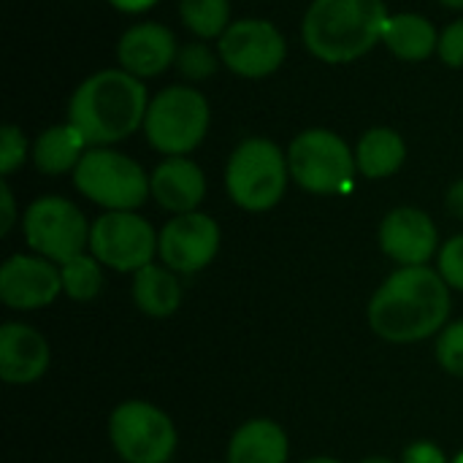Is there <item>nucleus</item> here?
I'll return each instance as SVG.
<instances>
[{
  "label": "nucleus",
  "instance_id": "34",
  "mask_svg": "<svg viewBox=\"0 0 463 463\" xmlns=\"http://www.w3.org/2000/svg\"><path fill=\"white\" fill-rule=\"evenodd\" d=\"M304 463H342V461H336V458H328V456H317V458H309V461H304Z\"/></svg>",
  "mask_w": 463,
  "mask_h": 463
},
{
  "label": "nucleus",
  "instance_id": "7",
  "mask_svg": "<svg viewBox=\"0 0 463 463\" xmlns=\"http://www.w3.org/2000/svg\"><path fill=\"white\" fill-rule=\"evenodd\" d=\"M290 179L312 195H336L350 190L358 171L355 152L342 136L326 128L298 133L288 146Z\"/></svg>",
  "mask_w": 463,
  "mask_h": 463
},
{
  "label": "nucleus",
  "instance_id": "19",
  "mask_svg": "<svg viewBox=\"0 0 463 463\" xmlns=\"http://www.w3.org/2000/svg\"><path fill=\"white\" fill-rule=\"evenodd\" d=\"M87 149H90L87 138L71 122H65V125H52L49 130H43L35 138L30 152H33V163L41 174L60 176L68 171L73 174Z\"/></svg>",
  "mask_w": 463,
  "mask_h": 463
},
{
  "label": "nucleus",
  "instance_id": "9",
  "mask_svg": "<svg viewBox=\"0 0 463 463\" xmlns=\"http://www.w3.org/2000/svg\"><path fill=\"white\" fill-rule=\"evenodd\" d=\"M90 231L92 225H87L81 209L60 195H43L33 201L22 217L27 247L57 266L68 263L90 247Z\"/></svg>",
  "mask_w": 463,
  "mask_h": 463
},
{
  "label": "nucleus",
  "instance_id": "35",
  "mask_svg": "<svg viewBox=\"0 0 463 463\" xmlns=\"http://www.w3.org/2000/svg\"><path fill=\"white\" fill-rule=\"evenodd\" d=\"M445 8H463V0H439Z\"/></svg>",
  "mask_w": 463,
  "mask_h": 463
},
{
  "label": "nucleus",
  "instance_id": "16",
  "mask_svg": "<svg viewBox=\"0 0 463 463\" xmlns=\"http://www.w3.org/2000/svg\"><path fill=\"white\" fill-rule=\"evenodd\" d=\"M49 342L24 323L0 326V377L8 385H33L49 369Z\"/></svg>",
  "mask_w": 463,
  "mask_h": 463
},
{
  "label": "nucleus",
  "instance_id": "37",
  "mask_svg": "<svg viewBox=\"0 0 463 463\" xmlns=\"http://www.w3.org/2000/svg\"><path fill=\"white\" fill-rule=\"evenodd\" d=\"M453 463H463V453H458V456H456V461Z\"/></svg>",
  "mask_w": 463,
  "mask_h": 463
},
{
  "label": "nucleus",
  "instance_id": "28",
  "mask_svg": "<svg viewBox=\"0 0 463 463\" xmlns=\"http://www.w3.org/2000/svg\"><path fill=\"white\" fill-rule=\"evenodd\" d=\"M27 157V138L16 125H3L0 130V174H14Z\"/></svg>",
  "mask_w": 463,
  "mask_h": 463
},
{
  "label": "nucleus",
  "instance_id": "21",
  "mask_svg": "<svg viewBox=\"0 0 463 463\" xmlns=\"http://www.w3.org/2000/svg\"><path fill=\"white\" fill-rule=\"evenodd\" d=\"M133 304L146 317H171L182 304V282L168 266H144L133 274Z\"/></svg>",
  "mask_w": 463,
  "mask_h": 463
},
{
  "label": "nucleus",
  "instance_id": "29",
  "mask_svg": "<svg viewBox=\"0 0 463 463\" xmlns=\"http://www.w3.org/2000/svg\"><path fill=\"white\" fill-rule=\"evenodd\" d=\"M437 54L442 57L445 65H450V68H463V19L450 22V24L439 33Z\"/></svg>",
  "mask_w": 463,
  "mask_h": 463
},
{
  "label": "nucleus",
  "instance_id": "30",
  "mask_svg": "<svg viewBox=\"0 0 463 463\" xmlns=\"http://www.w3.org/2000/svg\"><path fill=\"white\" fill-rule=\"evenodd\" d=\"M402 463H448L442 448H437L434 442L429 439H420V442H412L407 450H404V458Z\"/></svg>",
  "mask_w": 463,
  "mask_h": 463
},
{
  "label": "nucleus",
  "instance_id": "17",
  "mask_svg": "<svg viewBox=\"0 0 463 463\" xmlns=\"http://www.w3.org/2000/svg\"><path fill=\"white\" fill-rule=\"evenodd\" d=\"M152 198L174 214L198 212L203 195H206V176L198 163L187 157H168L163 160L152 176Z\"/></svg>",
  "mask_w": 463,
  "mask_h": 463
},
{
  "label": "nucleus",
  "instance_id": "8",
  "mask_svg": "<svg viewBox=\"0 0 463 463\" xmlns=\"http://www.w3.org/2000/svg\"><path fill=\"white\" fill-rule=\"evenodd\" d=\"M109 439L125 463H168L176 453V426L155 404L130 399L109 418Z\"/></svg>",
  "mask_w": 463,
  "mask_h": 463
},
{
  "label": "nucleus",
  "instance_id": "14",
  "mask_svg": "<svg viewBox=\"0 0 463 463\" xmlns=\"http://www.w3.org/2000/svg\"><path fill=\"white\" fill-rule=\"evenodd\" d=\"M380 250L404 266H429L439 255V233L434 220L415 206H399L380 222Z\"/></svg>",
  "mask_w": 463,
  "mask_h": 463
},
{
  "label": "nucleus",
  "instance_id": "15",
  "mask_svg": "<svg viewBox=\"0 0 463 463\" xmlns=\"http://www.w3.org/2000/svg\"><path fill=\"white\" fill-rule=\"evenodd\" d=\"M176 35L160 22H138L128 27L117 43L119 68L133 73L136 79L160 76L176 62Z\"/></svg>",
  "mask_w": 463,
  "mask_h": 463
},
{
  "label": "nucleus",
  "instance_id": "2",
  "mask_svg": "<svg viewBox=\"0 0 463 463\" xmlns=\"http://www.w3.org/2000/svg\"><path fill=\"white\" fill-rule=\"evenodd\" d=\"M149 95L141 79L122 68L87 76L71 95L68 122L90 146H111L144 128Z\"/></svg>",
  "mask_w": 463,
  "mask_h": 463
},
{
  "label": "nucleus",
  "instance_id": "13",
  "mask_svg": "<svg viewBox=\"0 0 463 463\" xmlns=\"http://www.w3.org/2000/svg\"><path fill=\"white\" fill-rule=\"evenodd\" d=\"M60 293V266L41 255H11L0 266V301L8 309H43Z\"/></svg>",
  "mask_w": 463,
  "mask_h": 463
},
{
  "label": "nucleus",
  "instance_id": "3",
  "mask_svg": "<svg viewBox=\"0 0 463 463\" xmlns=\"http://www.w3.org/2000/svg\"><path fill=\"white\" fill-rule=\"evenodd\" d=\"M388 16L383 0H312L301 35L317 60L353 62L383 41Z\"/></svg>",
  "mask_w": 463,
  "mask_h": 463
},
{
  "label": "nucleus",
  "instance_id": "18",
  "mask_svg": "<svg viewBox=\"0 0 463 463\" xmlns=\"http://www.w3.org/2000/svg\"><path fill=\"white\" fill-rule=\"evenodd\" d=\"M288 434L269 418L239 426L228 442V463H288Z\"/></svg>",
  "mask_w": 463,
  "mask_h": 463
},
{
  "label": "nucleus",
  "instance_id": "4",
  "mask_svg": "<svg viewBox=\"0 0 463 463\" xmlns=\"http://www.w3.org/2000/svg\"><path fill=\"white\" fill-rule=\"evenodd\" d=\"M288 155L269 138H244L225 165V190L244 212L274 209L288 190Z\"/></svg>",
  "mask_w": 463,
  "mask_h": 463
},
{
  "label": "nucleus",
  "instance_id": "31",
  "mask_svg": "<svg viewBox=\"0 0 463 463\" xmlns=\"http://www.w3.org/2000/svg\"><path fill=\"white\" fill-rule=\"evenodd\" d=\"M16 222V203L8 182H0V236H8Z\"/></svg>",
  "mask_w": 463,
  "mask_h": 463
},
{
  "label": "nucleus",
  "instance_id": "20",
  "mask_svg": "<svg viewBox=\"0 0 463 463\" xmlns=\"http://www.w3.org/2000/svg\"><path fill=\"white\" fill-rule=\"evenodd\" d=\"M383 43L404 62H423L439 46V33L431 19L420 14H391L385 22Z\"/></svg>",
  "mask_w": 463,
  "mask_h": 463
},
{
  "label": "nucleus",
  "instance_id": "12",
  "mask_svg": "<svg viewBox=\"0 0 463 463\" xmlns=\"http://www.w3.org/2000/svg\"><path fill=\"white\" fill-rule=\"evenodd\" d=\"M220 225L203 212L174 214L157 233V255L174 274H198L220 252Z\"/></svg>",
  "mask_w": 463,
  "mask_h": 463
},
{
  "label": "nucleus",
  "instance_id": "25",
  "mask_svg": "<svg viewBox=\"0 0 463 463\" xmlns=\"http://www.w3.org/2000/svg\"><path fill=\"white\" fill-rule=\"evenodd\" d=\"M217 57L203 41H190L179 49L176 54V68L184 79L190 81H201V79H209L214 71H217Z\"/></svg>",
  "mask_w": 463,
  "mask_h": 463
},
{
  "label": "nucleus",
  "instance_id": "11",
  "mask_svg": "<svg viewBox=\"0 0 463 463\" xmlns=\"http://www.w3.org/2000/svg\"><path fill=\"white\" fill-rule=\"evenodd\" d=\"M220 62L244 79H263L274 73L288 54L285 35L269 19H236L217 38Z\"/></svg>",
  "mask_w": 463,
  "mask_h": 463
},
{
  "label": "nucleus",
  "instance_id": "22",
  "mask_svg": "<svg viewBox=\"0 0 463 463\" xmlns=\"http://www.w3.org/2000/svg\"><path fill=\"white\" fill-rule=\"evenodd\" d=\"M407 160L404 138L391 128H372L361 136L355 146V165L358 174L366 179H385L393 176Z\"/></svg>",
  "mask_w": 463,
  "mask_h": 463
},
{
  "label": "nucleus",
  "instance_id": "26",
  "mask_svg": "<svg viewBox=\"0 0 463 463\" xmlns=\"http://www.w3.org/2000/svg\"><path fill=\"white\" fill-rule=\"evenodd\" d=\"M437 361L439 366L463 380V320L445 326L437 336Z\"/></svg>",
  "mask_w": 463,
  "mask_h": 463
},
{
  "label": "nucleus",
  "instance_id": "5",
  "mask_svg": "<svg viewBox=\"0 0 463 463\" xmlns=\"http://www.w3.org/2000/svg\"><path fill=\"white\" fill-rule=\"evenodd\" d=\"M76 190L106 212H136L152 195L146 171L109 146H90L73 171Z\"/></svg>",
  "mask_w": 463,
  "mask_h": 463
},
{
  "label": "nucleus",
  "instance_id": "33",
  "mask_svg": "<svg viewBox=\"0 0 463 463\" xmlns=\"http://www.w3.org/2000/svg\"><path fill=\"white\" fill-rule=\"evenodd\" d=\"M109 3L125 14H141V11H149L152 5H157V0H109Z\"/></svg>",
  "mask_w": 463,
  "mask_h": 463
},
{
  "label": "nucleus",
  "instance_id": "23",
  "mask_svg": "<svg viewBox=\"0 0 463 463\" xmlns=\"http://www.w3.org/2000/svg\"><path fill=\"white\" fill-rule=\"evenodd\" d=\"M60 279H62V293L71 301H92L103 290V263L95 255H76L68 263L60 266Z\"/></svg>",
  "mask_w": 463,
  "mask_h": 463
},
{
  "label": "nucleus",
  "instance_id": "27",
  "mask_svg": "<svg viewBox=\"0 0 463 463\" xmlns=\"http://www.w3.org/2000/svg\"><path fill=\"white\" fill-rule=\"evenodd\" d=\"M437 271L442 274V279L448 282L450 290L463 293V233L448 239V241L439 247Z\"/></svg>",
  "mask_w": 463,
  "mask_h": 463
},
{
  "label": "nucleus",
  "instance_id": "36",
  "mask_svg": "<svg viewBox=\"0 0 463 463\" xmlns=\"http://www.w3.org/2000/svg\"><path fill=\"white\" fill-rule=\"evenodd\" d=\"M361 463H396V461H391V458H383V456H374V458H364Z\"/></svg>",
  "mask_w": 463,
  "mask_h": 463
},
{
  "label": "nucleus",
  "instance_id": "10",
  "mask_svg": "<svg viewBox=\"0 0 463 463\" xmlns=\"http://www.w3.org/2000/svg\"><path fill=\"white\" fill-rule=\"evenodd\" d=\"M90 255L106 269L119 274H136L157 255V233L136 212H106L92 222Z\"/></svg>",
  "mask_w": 463,
  "mask_h": 463
},
{
  "label": "nucleus",
  "instance_id": "32",
  "mask_svg": "<svg viewBox=\"0 0 463 463\" xmlns=\"http://www.w3.org/2000/svg\"><path fill=\"white\" fill-rule=\"evenodd\" d=\"M445 206L453 217L463 220V179H458L456 184H450L448 195H445Z\"/></svg>",
  "mask_w": 463,
  "mask_h": 463
},
{
  "label": "nucleus",
  "instance_id": "6",
  "mask_svg": "<svg viewBox=\"0 0 463 463\" xmlns=\"http://www.w3.org/2000/svg\"><path fill=\"white\" fill-rule=\"evenodd\" d=\"M209 119V100L195 87L174 84L149 100L144 133L157 152L168 157H187L203 141Z\"/></svg>",
  "mask_w": 463,
  "mask_h": 463
},
{
  "label": "nucleus",
  "instance_id": "1",
  "mask_svg": "<svg viewBox=\"0 0 463 463\" xmlns=\"http://www.w3.org/2000/svg\"><path fill=\"white\" fill-rule=\"evenodd\" d=\"M369 328L391 345H412L439 334L450 315V288L431 266L393 271L369 301Z\"/></svg>",
  "mask_w": 463,
  "mask_h": 463
},
{
  "label": "nucleus",
  "instance_id": "24",
  "mask_svg": "<svg viewBox=\"0 0 463 463\" xmlns=\"http://www.w3.org/2000/svg\"><path fill=\"white\" fill-rule=\"evenodd\" d=\"M184 27L198 38H220L231 27L228 0H179Z\"/></svg>",
  "mask_w": 463,
  "mask_h": 463
}]
</instances>
